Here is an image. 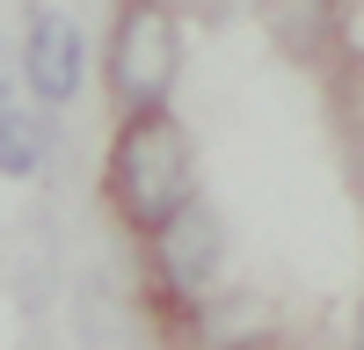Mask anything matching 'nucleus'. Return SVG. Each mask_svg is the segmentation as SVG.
Instances as JSON below:
<instances>
[{
  "mask_svg": "<svg viewBox=\"0 0 364 350\" xmlns=\"http://www.w3.org/2000/svg\"><path fill=\"white\" fill-rule=\"evenodd\" d=\"M109 197L139 233H161L190 204V139L161 110H132V124L109 146Z\"/></svg>",
  "mask_w": 364,
  "mask_h": 350,
  "instance_id": "nucleus-1",
  "label": "nucleus"
},
{
  "mask_svg": "<svg viewBox=\"0 0 364 350\" xmlns=\"http://www.w3.org/2000/svg\"><path fill=\"white\" fill-rule=\"evenodd\" d=\"M182 73V29L161 0H124L109 37V88L124 95V110H161L168 88Z\"/></svg>",
  "mask_w": 364,
  "mask_h": 350,
  "instance_id": "nucleus-2",
  "label": "nucleus"
},
{
  "mask_svg": "<svg viewBox=\"0 0 364 350\" xmlns=\"http://www.w3.org/2000/svg\"><path fill=\"white\" fill-rule=\"evenodd\" d=\"M80 73H87V44H80L73 15L29 8V29H22V80H29V95L58 110V102L80 95Z\"/></svg>",
  "mask_w": 364,
  "mask_h": 350,
  "instance_id": "nucleus-3",
  "label": "nucleus"
},
{
  "mask_svg": "<svg viewBox=\"0 0 364 350\" xmlns=\"http://www.w3.org/2000/svg\"><path fill=\"white\" fill-rule=\"evenodd\" d=\"M154 262H161L168 292H204L211 270L226 262V226H219V212L190 197V204H182V212L154 233Z\"/></svg>",
  "mask_w": 364,
  "mask_h": 350,
  "instance_id": "nucleus-4",
  "label": "nucleus"
},
{
  "mask_svg": "<svg viewBox=\"0 0 364 350\" xmlns=\"http://www.w3.org/2000/svg\"><path fill=\"white\" fill-rule=\"evenodd\" d=\"M262 29L284 58H321L336 44V0H262Z\"/></svg>",
  "mask_w": 364,
  "mask_h": 350,
  "instance_id": "nucleus-5",
  "label": "nucleus"
},
{
  "mask_svg": "<svg viewBox=\"0 0 364 350\" xmlns=\"http://www.w3.org/2000/svg\"><path fill=\"white\" fill-rule=\"evenodd\" d=\"M0 168L15 175V183H29V175L44 168V132H37V117L29 110H0Z\"/></svg>",
  "mask_w": 364,
  "mask_h": 350,
  "instance_id": "nucleus-6",
  "label": "nucleus"
},
{
  "mask_svg": "<svg viewBox=\"0 0 364 350\" xmlns=\"http://www.w3.org/2000/svg\"><path fill=\"white\" fill-rule=\"evenodd\" d=\"M357 350H364V307H357Z\"/></svg>",
  "mask_w": 364,
  "mask_h": 350,
  "instance_id": "nucleus-7",
  "label": "nucleus"
},
{
  "mask_svg": "<svg viewBox=\"0 0 364 350\" xmlns=\"http://www.w3.org/2000/svg\"><path fill=\"white\" fill-rule=\"evenodd\" d=\"M357 190H364V154H357Z\"/></svg>",
  "mask_w": 364,
  "mask_h": 350,
  "instance_id": "nucleus-8",
  "label": "nucleus"
}]
</instances>
